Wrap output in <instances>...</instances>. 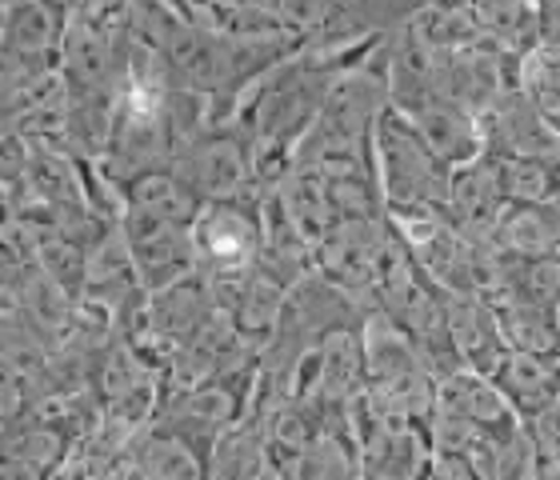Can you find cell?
<instances>
[{
  "label": "cell",
  "mask_w": 560,
  "mask_h": 480,
  "mask_svg": "<svg viewBox=\"0 0 560 480\" xmlns=\"http://www.w3.org/2000/svg\"><path fill=\"white\" fill-rule=\"evenodd\" d=\"M373 164L376 185L385 192L388 209H412V204H444L453 168H444L424 149L409 120L400 113H385V120L373 132Z\"/></svg>",
  "instance_id": "3"
},
{
  "label": "cell",
  "mask_w": 560,
  "mask_h": 480,
  "mask_svg": "<svg viewBox=\"0 0 560 480\" xmlns=\"http://www.w3.org/2000/svg\"><path fill=\"white\" fill-rule=\"evenodd\" d=\"M497 248L521 260H540L560 253L557 204H504L497 221Z\"/></svg>",
  "instance_id": "15"
},
{
  "label": "cell",
  "mask_w": 560,
  "mask_h": 480,
  "mask_svg": "<svg viewBox=\"0 0 560 480\" xmlns=\"http://www.w3.org/2000/svg\"><path fill=\"white\" fill-rule=\"evenodd\" d=\"M265 192L241 200L205 204L200 221L192 224L197 245V272L212 284V296L221 308H233L236 289L265 260V216H260Z\"/></svg>",
  "instance_id": "2"
},
{
  "label": "cell",
  "mask_w": 560,
  "mask_h": 480,
  "mask_svg": "<svg viewBox=\"0 0 560 480\" xmlns=\"http://www.w3.org/2000/svg\"><path fill=\"white\" fill-rule=\"evenodd\" d=\"M289 289L292 284L284 281V277H277L269 265H260V269L248 272L245 284H241L233 296V308H229L236 320V332L253 340H269L280 328V317H284Z\"/></svg>",
  "instance_id": "16"
},
{
  "label": "cell",
  "mask_w": 560,
  "mask_h": 480,
  "mask_svg": "<svg viewBox=\"0 0 560 480\" xmlns=\"http://www.w3.org/2000/svg\"><path fill=\"white\" fill-rule=\"evenodd\" d=\"M501 320V337L513 352H533V356H549L560 361V320L552 308H540L525 296H504L489 301Z\"/></svg>",
  "instance_id": "18"
},
{
  "label": "cell",
  "mask_w": 560,
  "mask_h": 480,
  "mask_svg": "<svg viewBox=\"0 0 560 480\" xmlns=\"http://www.w3.org/2000/svg\"><path fill=\"white\" fill-rule=\"evenodd\" d=\"M480 45L525 60L540 45V4H472Z\"/></svg>",
  "instance_id": "19"
},
{
  "label": "cell",
  "mask_w": 560,
  "mask_h": 480,
  "mask_svg": "<svg viewBox=\"0 0 560 480\" xmlns=\"http://www.w3.org/2000/svg\"><path fill=\"white\" fill-rule=\"evenodd\" d=\"M120 197H125V209L161 216V221L176 224V229H192V224L200 221V212H205L200 197L173 173V168L140 176L129 188H120Z\"/></svg>",
  "instance_id": "17"
},
{
  "label": "cell",
  "mask_w": 560,
  "mask_h": 480,
  "mask_svg": "<svg viewBox=\"0 0 560 480\" xmlns=\"http://www.w3.org/2000/svg\"><path fill=\"white\" fill-rule=\"evenodd\" d=\"M537 480H560V465H552V460H537Z\"/></svg>",
  "instance_id": "25"
},
{
  "label": "cell",
  "mask_w": 560,
  "mask_h": 480,
  "mask_svg": "<svg viewBox=\"0 0 560 480\" xmlns=\"http://www.w3.org/2000/svg\"><path fill=\"white\" fill-rule=\"evenodd\" d=\"M289 480H361L357 445L325 433L296 457V465L289 469Z\"/></svg>",
  "instance_id": "22"
},
{
  "label": "cell",
  "mask_w": 560,
  "mask_h": 480,
  "mask_svg": "<svg viewBox=\"0 0 560 480\" xmlns=\"http://www.w3.org/2000/svg\"><path fill=\"white\" fill-rule=\"evenodd\" d=\"M120 233L129 241L132 265L144 284V293H161L168 284L185 281L197 272V245H192V229H176V224L149 216V212L125 209L120 216Z\"/></svg>",
  "instance_id": "7"
},
{
  "label": "cell",
  "mask_w": 560,
  "mask_h": 480,
  "mask_svg": "<svg viewBox=\"0 0 560 480\" xmlns=\"http://www.w3.org/2000/svg\"><path fill=\"white\" fill-rule=\"evenodd\" d=\"M388 248H393L388 216L385 221H337L332 233L325 236V245L316 248V269L332 284H340L369 317V313H381L376 289H381Z\"/></svg>",
  "instance_id": "5"
},
{
  "label": "cell",
  "mask_w": 560,
  "mask_h": 480,
  "mask_svg": "<svg viewBox=\"0 0 560 480\" xmlns=\"http://www.w3.org/2000/svg\"><path fill=\"white\" fill-rule=\"evenodd\" d=\"M420 480H477V469L460 453H432L429 469H424Z\"/></svg>",
  "instance_id": "24"
},
{
  "label": "cell",
  "mask_w": 560,
  "mask_h": 480,
  "mask_svg": "<svg viewBox=\"0 0 560 480\" xmlns=\"http://www.w3.org/2000/svg\"><path fill=\"white\" fill-rule=\"evenodd\" d=\"M477 125L489 156H525V161H557L560 156V129L525 93H513L497 113H489Z\"/></svg>",
  "instance_id": "8"
},
{
  "label": "cell",
  "mask_w": 560,
  "mask_h": 480,
  "mask_svg": "<svg viewBox=\"0 0 560 480\" xmlns=\"http://www.w3.org/2000/svg\"><path fill=\"white\" fill-rule=\"evenodd\" d=\"M417 129V137L424 141L436 161L444 168H468L472 161L485 156V137H480L477 117H468L465 108H456L453 101H432V105L417 108L405 117Z\"/></svg>",
  "instance_id": "11"
},
{
  "label": "cell",
  "mask_w": 560,
  "mask_h": 480,
  "mask_svg": "<svg viewBox=\"0 0 560 480\" xmlns=\"http://www.w3.org/2000/svg\"><path fill=\"white\" fill-rule=\"evenodd\" d=\"M69 12V4H45V0H9V4H0V57L60 65Z\"/></svg>",
  "instance_id": "9"
},
{
  "label": "cell",
  "mask_w": 560,
  "mask_h": 480,
  "mask_svg": "<svg viewBox=\"0 0 560 480\" xmlns=\"http://www.w3.org/2000/svg\"><path fill=\"white\" fill-rule=\"evenodd\" d=\"M173 173L200 197V204H221V200H241L260 192L257 168H253V141L245 129L212 125L200 141L180 149L173 161Z\"/></svg>",
  "instance_id": "4"
},
{
  "label": "cell",
  "mask_w": 560,
  "mask_h": 480,
  "mask_svg": "<svg viewBox=\"0 0 560 480\" xmlns=\"http://www.w3.org/2000/svg\"><path fill=\"white\" fill-rule=\"evenodd\" d=\"M444 301V317H448V328L456 337V349L465 356V368L477 376H492L497 364L504 361V344L501 337V320H497V308L485 301V296H448L441 293Z\"/></svg>",
  "instance_id": "10"
},
{
  "label": "cell",
  "mask_w": 560,
  "mask_h": 480,
  "mask_svg": "<svg viewBox=\"0 0 560 480\" xmlns=\"http://www.w3.org/2000/svg\"><path fill=\"white\" fill-rule=\"evenodd\" d=\"M272 200H277L280 216L289 221V229L301 236L304 245L320 248L325 245V236L332 233V209H328V192H325V180L313 173H301V168H289L284 180L277 188H269Z\"/></svg>",
  "instance_id": "13"
},
{
  "label": "cell",
  "mask_w": 560,
  "mask_h": 480,
  "mask_svg": "<svg viewBox=\"0 0 560 480\" xmlns=\"http://www.w3.org/2000/svg\"><path fill=\"white\" fill-rule=\"evenodd\" d=\"M364 393V340L361 328H340L320 340V373H316V405H349Z\"/></svg>",
  "instance_id": "14"
},
{
  "label": "cell",
  "mask_w": 560,
  "mask_h": 480,
  "mask_svg": "<svg viewBox=\"0 0 560 480\" xmlns=\"http://www.w3.org/2000/svg\"><path fill=\"white\" fill-rule=\"evenodd\" d=\"M132 469L137 480H209V465L156 424L132 448Z\"/></svg>",
  "instance_id": "20"
},
{
  "label": "cell",
  "mask_w": 560,
  "mask_h": 480,
  "mask_svg": "<svg viewBox=\"0 0 560 480\" xmlns=\"http://www.w3.org/2000/svg\"><path fill=\"white\" fill-rule=\"evenodd\" d=\"M245 412H248L245 400L236 397V393H229L224 385H217V381H209V385L161 397L156 429H164L176 441H185L209 465V453L217 448V441L224 433H233L236 424L245 421Z\"/></svg>",
  "instance_id": "6"
},
{
  "label": "cell",
  "mask_w": 560,
  "mask_h": 480,
  "mask_svg": "<svg viewBox=\"0 0 560 480\" xmlns=\"http://www.w3.org/2000/svg\"><path fill=\"white\" fill-rule=\"evenodd\" d=\"M340 72H345L340 60L308 52V48L265 72L241 96V105L233 113V125L245 129V137L253 141V156L292 161V149L304 141V132L325 113V101Z\"/></svg>",
  "instance_id": "1"
},
{
  "label": "cell",
  "mask_w": 560,
  "mask_h": 480,
  "mask_svg": "<svg viewBox=\"0 0 560 480\" xmlns=\"http://www.w3.org/2000/svg\"><path fill=\"white\" fill-rule=\"evenodd\" d=\"M528 436H533V448H537V460H552L560 465V400L549 405L545 412L528 417L525 421Z\"/></svg>",
  "instance_id": "23"
},
{
  "label": "cell",
  "mask_w": 560,
  "mask_h": 480,
  "mask_svg": "<svg viewBox=\"0 0 560 480\" xmlns=\"http://www.w3.org/2000/svg\"><path fill=\"white\" fill-rule=\"evenodd\" d=\"M468 460L477 469V480H537V448L525 424L509 436L480 441Z\"/></svg>",
  "instance_id": "21"
},
{
  "label": "cell",
  "mask_w": 560,
  "mask_h": 480,
  "mask_svg": "<svg viewBox=\"0 0 560 480\" xmlns=\"http://www.w3.org/2000/svg\"><path fill=\"white\" fill-rule=\"evenodd\" d=\"M489 381L501 388V397L513 405L521 421L537 417V412H545L560 400V361H549V356L509 349Z\"/></svg>",
  "instance_id": "12"
}]
</instances>
